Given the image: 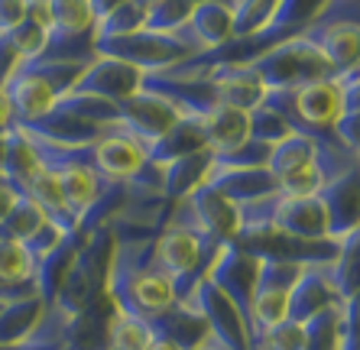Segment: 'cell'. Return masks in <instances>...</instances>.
Wrapping results in <instances>:
<instances>
[{
	"instance_id": "1",
	"label": "cell",
	"mask_w": 360,
	"mask_h": 350,
	"mask_svg": "<svg viewBox=\"0 0 360 350\" xmlns=\"http://www.w3.org/2000/svg\"><path fill=\"white\" fill-rule=\"evenodd\" d=\"M263 104L276 110L292 134L325 140L335 134L338 120L344 117V84L341 78H328L295 91H266Z\"/></svg>"
},
{
	"instance_id": "2",
	"label": "cell",
	"mask_w": 360,
	"mask_h": 350,
	"mask_svg": "<svg viewBox=\"0 0 360 350\" xmlns=\"http://www.w3.org/2000/svg\"><path fill=\"white\" fill-rule=\"evenodd\" d=\"M114 227H98L91 237H84V243L78 247L72 266H68L65 279L59 285V295L52 305H59L65 315L78 318L94 299L104 295L108 285V269H110V257H114Z\"/></svg>"
},
{
	"instance_id": "3",
	"label": "cell",
	"mask_w": 360,
	"mask_h": 350,
	"mask_svg": "<svg viewBox=\"0 0 360 350\" xmlns=\"http://www.w3.org/2000/svg\"><path fill=\"white\" fill-rule=\"evenodd\" d=\"M247 65L260 75L266 91H295V88H305V84L335 78V68L328 65V58L305 36L269 46L266 52H260Z\"/></svg>"
},
{
	"instance_id": "4",
	"label": "cell",
	"mask_w": 360,
	"mask_h": 350,
	"mask_svg": "<svg viewBox=\"0 0 360 350\" xmlns=\"http://www.w3.org/2000/svg\"><path fill=\"white\" fill-rule=\"evenodd\" d=\"M218 250H221V243L205 240V237L185 231V227L166 224L156 233V240H153V266L176 283L179 302H182L195 289V283L205 279V273L214 263Z\"/></svg>"
},
{
	"instance_id": "5",
	"label": "cell",
	"mask_w": 360,
	"mask_h": 350,
	"mask_svg": "<svg viewBox=\"0 0 360 350\" xmlns=\"http://www.w3.org/2000/svg\"><path fill=\"white\" fill-rule=\"evenodd\" d=\"M309 263H285V259H266L257 257V283H253L250 295V344H257L273 325L285 321L289 311V292H292L295 279Z\"/></svg>"
},
{
	"instance_id": "6",
	"label": "cell",
	"mask_w": 360,
	"mask_h": 350,
	"mask_svg": "<svg viewBox=\"0 0 360 350\" xmlns=\"http://www.w3.org/2000/svg\"><path fill=\"white\" fill-rule=\"evenodd\" d=\"M166 224L185 227V231H192L198 237H205V240H214L224 247V243H231L240 233V208L234 201H227L224 195H218L214 188L201 185L188 198L172 205Z\"/></svg>"
},
{
	"instance_id": "7",
	"label": "cell",
	"mask_w": 360,
	"mask_h": 350,
	"mask_svg": "<svg viewBox=\"0 0 360 350\" xmlns=\"http://www.w3.org/2000/svg\"><path fill=\"white\" fill-rule=\"evenodd\" d=\"M94 49H98V56L117 58V62H127V65L140 68L143 75L166 72V68L179 65L185 58H192V52L185 49L172 33H153L146 26L136 30V33L114 36V39H98Z\"/></svg>"
},
{
	"instance_id": "8",
	"label": "cell",
	"mask_w": 360,
	"mask_h": 350,
	"mask_svg": "<svg viewBox=\"0 0 360 350\" xmlns=\"http://www.w3.org/2000/svg\"><path fill=\"white\" fill-rule=\"evenodd\" d=\"M182 302H188L195 311H198L205 321H208V331L214 341H221L227 350H253L247 325H243L240 311L234 309V302L227 299L218 285L211 283L208 276L195 283V289L185 295Z\"/></svg>"
},
{
	"instance_id": "9",
	"label": "cell",
	"mask_w": 360,
	"mask_h": 350,
	"mask_svg": "<svg viewBox=\"0 0 360 350\" xmlns=\"http://www.w3.org/2000/svg\"><path fill=\"white\" fill-rule=\"evenodd\" d=\"M150 166V153L136 140L130 130H124L120 124L108 127L101 140L94 143V172L104 182L114 185H127L134 182L143 169Z\"/></svg>"
},
{
	"instance_id": "10",
	"label": "cell",
	"mask_w": 360,
	"mask_h": 350,
	"mask_svg": "<svg viewBox=\"0 0 360 350\" xmlns=\"http://www.w3.org/2000/svg\"><path fill=\"white\" fill-rule=\"evenodd\" d=\"M205 276H208L211 283L224 292L227 299L234 302V309L240 311L243 325H247V321H250L253 283H257V257L237 250L234 243H227V247H221L218 250V257H214V263L208 266V273Z\"/></svg>"
},
{
	"instance_id": "11",
	"label": "cell",
	"mask_w": 360,
	"mask_h": 350,
	"mask_svg": "<svg viewBox=\"0 0 360 350\" xmlns=\"http://www.w3.org/2000/svg\"><path fill=\"white\" fill-rule=\"evenodd\" d=\"M302 36L328 58V65L335 68V78H344L360 68V23L354 20H319Z\"/></svg>"
},
{
	"instance_id": "12",
	"label": "cell",
	"mask_w": 360,
	"mask_h": 350,
	"mask_svg": "<svg viewBox=\"0 0 360 350\" xmlns=\"http://www.w3.org/2000/svg\"><path fill=\"white\" fill-rule=\"evenodd\" d=\"M136 91H143V72L117 58L98 56L91 65L82 72V78L75 82V88L68 94H91V98H104V101H120L134 98Z\"/></svg>"
},
{
	"instance_id": "13",
	"label": "cell",
	"mask_w": 360,
	"mask_h": 350,
	"mask_svg": "<svg viewBox=\"0 0 360 350\" xmlns=\"http://www.w3.org/2000/svg\"><path fill=\"white\" fill-rule=\"evenodd\" d=\"M179 117H182V110L172 101L160 98V94H150V91H136L134 98L120 101V127L130 130L143 146L160 140Z\"/></svg>"
},
{
	"instance_id": "14",
	"label": "cell",
	"mask_w": 360,
	"mask_h": 350,
	"mask_svg": "<svg viewBox=\"0 0 360 350\" xmlns=\"http://www.w3.org/2000/svg\"><path fill=\"white\" fill-rule=\"evenodd\" d=\"M319 201L328 214L331 240L341 243L347 233L360 227V166L347 169L344 175H338V179L321 185Z\"/></svg>"
},
{
	"instance_id": "15",
	"label": "cell",
	"mask_w": 360,
	"mask_h": 350,
	"mask_svg": "<svg viewBox=\"0 0 360 350\" xmlns=\"http://www.w3.org/2000/svg\"><path fill=\"white\" fill-rule=\"evenodd\" d=\"M4 94L10 98V108H13L17 124H36V120H42L46 114H52V108L59 104L56 88H52L30 62H20L13 78L4 84Z\"/></svg>"
},
{
	"instance_id": "16",
	"label": "cell",
	"mask_w": 360,
	"mask_h": 350,
	"mask_svg": "<svg viewBox=\"0 0 360 350\" xmlns=\"http://www.w3.org/2000/svg\"><path fill=\"white\" fill-rule=\"evenodd\" d=\"M341 302L344 299L338 295L331 263H309V266L302 269L299 279H295L292 292H289V311H285V318L289 321H309L315 311L341 305Z\"/></svg>"
},
{
	"instance_id": "17",
	"label": "cell",
	"mask_w": 360,
	"mask_h": 350,
	"mask_svg": "<svg viewBox=\"0 0 360 350\" xmlns=\"http://www.w3.org/2000/svg\"><path fill=\"white\" fill-rule=\"evenodd\" d=\"M205 185L214 188L218 195H224L227 201H234L237 208L279 192V182L269 175L266 166H260V169H214L211 166Z\"/></svg>"
},
{
	"instance_id": "18",
	"label": "cell",
	"mask_w": 360,
	"mask_h": 350,
	"mask_svg": "<svg viewBox=\"0 0 360 350\" xmlns=\"http://www.w3.org/2000/svg\"><path fill=\"white\" fill-rule=\"evenodd\" d=\"M205 75L214 82L218 104L237 108L243 114L260 108L263 98H266V88H263L260 75L250 65H218V68H211V72H205Z\"/></svg>"
},
{
	"instance_id": "19",
	"label": "cell",
	"mask_w": 360,
	"mask_h": 350,
	"mask_svg": "<svg viewBox=\"0 0 360 350\" xmlns=\"http://www.w3.org/2000/svg\"><path fill=\"white\" fill-rule=\"evenodd\" d=\"M328 4H331V0H279L276 10H273V17H269V23L260 30L263 46L269 49V46H276V42L302 36L325 13Z\"/></svg>"
},
{
	"instance_id": "20",
	"label": "cell",
	"mask_w": 360,
	"mask_h": 350,
	"mask_svg": "<svg viewBox=\"0 0 360 350\" xmlns=\"http://www.w3.org/2000/svg\"><path fill=\"white\" fill-rule=\"evenodd\" d=\"M201 150H208V136H205L201 120L192 117V114H182L176 124L160 136V140H153L150 146H146L150 162L153 166H160V169L169 166V162H176V159H182V156L201 153Z\"/></svg>"
},
{
	"instance_id": "21",
	"label": "cell",
	"mask_w": 360,
	"mask_h": 350,
	"mask_svg": "<svg viewBox=\"0 0 360 350\" xmlns=\"http://www.w3.org/2000/svg\"><path fill=\"white\" fill-rule=\"evenodd\" d=\"M56 179H59L65 208L72 211L75 221H82V217L94 208V201H98L101 195H104V188L110 185L94 172L91 162H68V166L56 169Z\"/></svg>"
},
{
	"instance_id": "22",
	"label": "cell",
	"mask_w": 360,
	"mask_h": 350,
	"mask_svg": "<svg viewBox=\"0 0 360 350\" xmlns=\"http://www.w3.org/2000/svg\"><path fill=\"white\" fill-rule=\"evenodd\" d=\"M17 127L42 136V140L56 143V146H91V143H98L101 134H104V127L88 124V120L68 114V110H59V108H52V114H46L42 120H36V124H17Z\"/></svg>"
},
{
	"instance_id": "23",
	"label": "cell",
	"mask_w": 360,
	"mask_h": 350,
	"mask_svg": "<svg viewBox=\"0 0 360 350\" xmlns=\"http://www.w3.org/2000/svg\"><path fill=\"white\" fill-rule=\"evenodd\" d=\"M188 36H192V46L198 52L218 49L227 39H234V7L227 4H195L192 17L185 23Z\"/></svg>"
},
{
	"instance_id": "24",
	"label": "cell",
	"mask_w": 360,
	"mask_h": 350,
	"mask_svg": "<svg viewBox=\"0 0 360 350\" xmlns=\"http://www.w3.org/2000/svg\"><path fill=\"white\" fill-rule=\"evenodd\" d=\"M201 127H205V136H208V150L214 156L221 153L237 150L247 136H250V114H243L237 108H227V104H214L211 110L198 114Z\"/></svg>"
},
{
	"instance_id": "25",
	"label": "cell",
	"mask_w": 360,
	"mask_h": 350,
	"mask_svg": "<svg viewBox=\"0 0 360 350\" xmlns=\"http://www.w3.org/2000/svg\"><path fill=\"white\" fill-rule=\"evenodd\" d=\"M20 195H23V198H30L33 205H39L42 214H46V221H49V224H56L62 233H75L78 231V221L72 217V211L65 208L59 179H56V172H52V169L42 166L39 172H36L33 179L20 188Z\"/></svg>"
},
{
	"instance_id": "26",
	"label": "cell",
	"mask_w": 360,
	"mask_h": 350,
	"mask_svg": "<svg viewBox=\"0 0 360 350\" xmlns=\"http://www.w3.org/2000/svg\"><path fill=\"white\" fill-rule=\"evenodd\" d=\"M211 162H214V153L211 150H201V153H192V156H182L176 162L162 166V198L166 201H182L205 185L211 172Z\"/></svg>"
},
{
	"instance_id": "27",
	"label": "cell",
	"mask_w": 360,
	"mask_h": 350,
	"mask_svg": "<svg viewBox=\"0 0 360 350\" xmlns=\"http://www.w3.org/2000/svg\"><path fill=\"white\" fill-rule=\"evenodd\" d=\"M150 328L156 337H169V341H176L179 347H185V350L198 347V344L211 334L208 321H205L188 302H176L169 311H162L160 318H153Z\"/></svg>"
},
{
	"instance_id": "28",
	"label": "cell",
	"mask_w": 360,
	"mask_h": 350,
	"mask_svg": "<svg viewBox=\"0 0 360 350\" xmlns=\"http://www.w3.org/2000/svg\"><path fill=\"white\" fill-rule=\"evenodd\" d=\"M42 315H46V302L39 295H23V299H13L0 309V344L4 347H13V344H23L30 334L39 328Z\"/></svg>"
},
{
	"instance_id": "29",
	"label": "cell",
	"mask_w": 360,
	"mask_h": 350,
	"mask_svg": "<svg viewBox=\"0 0 360 350\" xmlns=\"http://www.w3.org/2000/svg\"><path fill=\"white\" fill-rule=\"evenodd\" d=\"M94 42H98L94 30H59V26H52L39 62H82V65H91L98 58Z\"/></svg>"
},
{
	"instance_id": "30",
	"label": "cell",
	"mask_w": 360,
	"mask_h": 350,
	"mask_svg": "<svg viewBox=\"0 0 360 350\" xmlns=\"http://www.w3.org/2000/svg\"><path fill=\"white\" fill-rule=\"evenodd\" d=\"M39 169H42V162H39V156H36L33 143L26 140V134L13 124L7 134H4V179L17 185V192H20Z\"/></svg>"
},
{
	"instance_id": "31",
	"label": "cell",
	"mask_w": 360,
	"mask_h": 350,
	"mask_svg": "<svg viewBox=\"0 0 360 350\" xmlns=\"http://www.w3.org/2000/svg\"><path fill=\"white\" fill-rule=\"evenodd\" d=\"M315 150H319V143L311 140V136L289 134L285 140H279L276 146H273V153H269V162H266L269 175H273L276 182H283L289 175L309 169L311 162H315Z\"/></svg>"
},
{
	"instance_id": "32",
	"label": "cell",
	"mask_w": 360,
	"mask_h": 350,
	"mask_svg": "<svg viewBox=\"0 0 360 350\" xmlns=\"http://www.w3.org/2000/svg\"><path fill=\"white\" fill-rule=\"evenodd\" d=\"M153 337L156 334L150 321L114 309L108 318V331H104V350H150Z\"/></svg>"
},
{
	"instance_id": "33",
	"label": "cell",
	"mask_w": 360,
	"mask_h": 350,
	"mask_svg": "<svg viewBox=\"0 0 360 350\" xmlns=\"http://www.w3.org/2000/svg\"><path fill=\"white\" fill-rule=\"evenodd\" d=\"M0 283L13 289H36V259L23 240L0 237Z\"/></svg>"
},
{
	"instance_id": "34",
	"label": "cell",
	"mask_w": 360,
	"mask_h": 350,
	"mask_svg": "<svg viewBox=\"0 0 360 350\" xmlns=\"http://www.w3.org/2000/svg\"><path fill=\"white\" fill-rule=\"evenodd\" d=\"M331 276H335V285L341 299H351L354 292H360V227L338 243V257L331 263Z\"/></svg>"
},
{
	"instance_id": "35",
	"label": "cell",
	"mask_w": 360,
	"mask_h": 350,
	"mask_svg": "<svg viewBox=\"0 0 360 350\" xmlns=\"http://www.w3.org/2000/svg\"><path fill=\"white\" fill-rule=\"evenodd\" d=\"M302 325H305V350H338L344 334V302L315 311Z\"/></svg>"
},
{
	"instance_id": "36",
	"label": "cell",
	"mask_w": 360,
	"mask_h": 350,
	"mask_svg": "<svg viewBox=\"0 0 360 350\" xmlns=\"http://www.w3.org/2000/svg\"><path fill=\"white\" fill-rule=\"evenodd\" d=\"M42 224H46L42 208L20 195V201L13 205V211L0 221V237H4V240H30Z\"/></svg>"
},
{
	"instance_id": "37",
	"label": "cell",
	"mask_w": 360,
	"mask_h": 350,
	"mask_svg": "<svg viewBox=\"0 0 360 350\" xmlns=\"http://www.w3.org/2000/svg\"><path fill=\"white\" fill-rule=\"evenodd\" d=\"M146 26V7L127 0L120 4L117 10H110L108 17H101L98 26H94V36L98 39H114V36H127V33H136Z\"/></svg>"
},
{
	"instance_id": "38",
	"label": "cell",
	"mask_w": 360,
	"mask_h": 350,
	"mask_svg": "<svg viewBox=\"0 0 360 350\" xmlns=\"http://www.w3.org/2000/svg\"><path fill=\"white\" fill-rule=\"evenodd\" d=\"M195 4L192 0H160L156 7L146 10V30L153 33H176L179 26L188 23Z\"/></svg>"
},
{
	"instance_id": "39",
	"label": "cell",
	"mask_w": 360,
	"mask_h": 350,
	"mask_svg": "<svg viewBox=\"0 0 360 350\" xmlns=\"http://www.w3.org/2000/svg\"><path fill=\"white\" fill-rule=\"evenodd\" d=\"M269 153H273L269 143H260V140H250V136H247L237 150L214 156L211 166L214 169H260V166H266L269 162Z\"/></svg>"
},
{
	"instance_id": "40",
	"label": "cell",
	"mask_w": 360,
	"mask_h": 350,
	"mask_svg": "<svg viewBox=\"0 0 360 350\" xmlns=\"http://www.w3.org/2000/svg\"><path fill=\"white\" fill-rule=\"evenodd\" d=\"M279 0H237L234 4V36L260 33L269 23Z\"/></svg>"
},
{
	"instance_id": "41",
	"label": "cell",
	"mask_w": 360,
	"mask_h": 350,
	"mask_svg": "<svg viewBox=\"0 0 360 350\" xmlns=\"http://www.w3.org/2000/svg\"><path fill=\"white\" fill-rule=\"evenodd\" d=\"M52 26L59 30H94L98 17L91 0H52Z\"/></svg>"
},
{
	"instance_id": "42",
	"label": "cell",
	"mask_w": 360,
	"mask_h": 350,
	"mask_svg": "<svg viewBox=\"0 0 360 350\" xmlns=\"http://www.w3.org/2000/svg\"><path fill=\"white\" fill-rule=\"evenodd\" d=\"M289 134H292V130L285 127V120L269 108V104H260V108L250 110V140H260V143L276 146V143L285 140Z\"/></svg>"
},
{
	"instance_id": "43",
	"label": "cell",
	"mask_w": 360,
	"mask_h": 350,
	"mask_svg": "<svg viewBox=\"0 0 360 350\" xmlns=\"http://www.w3.org/2000/svg\"><path fill=\"white\" fill-rule=\"evenodd\" d=\"M257 344H263L266 350H305V325L285 318V321L269 328ZM257 344H253V347H257Z\"/></svg>"
},
{
	"instance_id": "44",
	"label": "cell",
	"mask_w": 360,
	"mask_h": 350,
	"mask_svg": "<svg viewBox=\"0 0 360 350\" xmlns=\"http://www.w3.org/2000/svg\"><path fill=\"white\" fill-rule=\"evenodd\" d=\"M46 30H39L36 23H30V20H23V23L13 30V33H7L10 46L17 49V56L23 58V62H30V58H39L42 49H46Z\"/></svg>"
},
{
	"instance_id": "45",
	"label": "cell",
	"mask_w": 360,
	"mask_h": 350,
	"mask_svg": "<svg viewBox=\"0 0 360 350\" xmlns=\"http://www.w3.org/2000/svg\"><path fill=\"white\" fill-rule=\"evenodd\" d=\"M62 237H65V233H62L56 224H49V221H46V224H42L39 231H36L33 237H30V240H23V243H26V250L33 253V259H36V263H39V259L46 257V253H52V250H56V247H59V240H62Z\"/></svg>"
},
{
	"instance_id": "46",
	"label": "cell",
	"mask_w": 360,
	"mask_h": 350,
	"mask_svg": "<svg viewBox=\"0 0 360 350\" xmlns=\"http://www.w3.org/2000/svg\"><path fill=\"white\" fill-rule=\"evenodd\" d=\"M26 20V0H0V36L13 33Z\"/></svg>"
},
{
	"instance_id": "47",
	"label": "cell",
	"mask_w": 360,
	"mask_h": 350,
	"mask_svg": "<svg viewBox=\"0 0 360 350\" xmlns=\"http://www.w3.org/2000/svg\"><path fill=\"white\" fill-rule=\"evenodd\" d=\"M335 134H338V140H341L347 150L360 153V110L357 114H344L341 120H338Z\"/></svg>"
},
{
	"instance_id": "48",
	"label": "cell",
	"mask_w": 360,
	"mask_h": 350,
	"mask_svg": "<svg viewBox=\"0 0 360 350\" xmlns=\"http://www.w3.org/2000/svg\"><path fill=\"white\" fill-rule=\"evenodd\" d=\"M20 62H23V58H20L17 49L10 46V39L7 36H0V91H4V84L13 78V72L20 68Z\"/></svg>"
},
{
	"instance_id": "49",
	"label": "cell",
	"mask_w": 360,
	"mask_h": 350,
	"mask_svg": "<svg viewBox=\"0 0 360 350\" xmlns=\"http://www.w3.org/2000/svg\"><path fill=\"white\" fill-rule=\"evenodd\" d=\"M26 20L39 30H52V0H26Z\"/></svg>"
},
{
	"instance_id": "50",
	"label": "cell",
	"mask_w": 360,
	"mask_h": 350,
	"mask_svg": "<svg viewBox=\"0 0 360 350\" xmlns=\"http://www.w3.org/2000/svg\"><path fill=\"white\" fill-rule=\"evenodd\" d=\"M344 84V114H357L360 110V72L341 78Z\"/></svg>"
},
{
	"instance_id": "51",
	"label": "cell",
	"mask_w": 360,
	"mask_h": 350,
	"mask_svg": "<svg viewBox=\"0 0 360 350\" xmlns=\"http://www.w3.org/2000/svg\"><path fill=\"white\" fill-rule=\"evenodd\" d=\"M20 201V192H17V185L13 182H7L4 175H0V221L13 211V205Z\"/></svg>"
},
{
	"instance_id": "52",
	"label": "cell",
	"mask_w": 360,
	"mask_h": 350,
	"mask_svg": "<svg viewBox=\"0 0 360 350\" xmlns=\"http://www.w3.org/2000/svg\"><path fill=\"white\" fill-rule=\"evenodd\" d=\"M13 124H17V117H13V108H10V98L0 91V134H7Z\"/></svg>"
},
{
	"instance_id": "53",
	"label": "cell",
	"mask_w": 360,
	"mask_h": 350,
	"mask_svg": "<svg viewBox=\"0 0 360 350\" xmlns=\"http://www.w3.org/2000/svg\"><path fill=\"white\" fill-rule=\"evenodd\" d=\"M150 350H185V347H179V344H176V341H169V337H153Z\"/></svg>"
},
{
	"instance_id": "54",
	"label": "cell",
	"mask_w": 360,
	"mask_h": 350,
	"mask_svg": "<svg viewBox=\"0 0 360 350\" xmlns=\"http://www.w3.org/2000/svg\"><path fill=\"white\" fill-rule=\"evenodd\" d=\"M192 350H227V347H224V344H221V341H214V337H211V334H208V337H205V341H201L198 347H192Z\"/></svg>"
},
{
	"instance_id": "55",
	"label": "cell",
	"mask_w": 360,
	"mask_h": 350,
	"mask_svg": "<svg viewBox=\"0 0 360 350\" xmlns=\"http://www.w3.org/2000/svg\"><path fill=\"white\" fill-rule=\"evenodd\" d=\"M192 4H208V0H192ZM211 4H227V7H234V0H211Z\"/></svg>"
},
{
	"instance_id": "56",
	"label": "cell",
	"mask_w": 360,
	"mask_h": 350,
	"mask_svg": "<svg viewBox=\"0 0 360 350\" xmlns=\"http://www.w3.org/2000/svg\"><path fill=\"white\" fill-rule=\"evenodd\" d=\"M134 4H140V7H146V10H150V7H156L160 0H134Z\"/></svg>"
},
{
	"instance_id": "57",
	"label": "cell",
	"mask_w": 360,
	"mask_h": 350,
	"mask_svg": "<svg viewBox=\"0 0 360 350\" xmlns=\"http://www.w3.org/2000/svg\"><path fill=\"white\" fill-rule=\"evenodd\" d=\"M0 175H4V134H0Z\"/></svg>"
},
{
	"instance_id": "58",
	"label": "cell",
	"mask_w": 360,
	"mask_h": 350,
	"mask_svg": "<svg viewBox=\"0 0 360 350\" xmlns=\"http://www.w3.org/2000/svg\"><path fill=\"white\" fill-rule=\"evenodd\" d=\"M253 350H266V347H263V344H257V347H253Z\"/></svg>"
},
{
	"instance_id": "59",
	"label": "cell",
	"mask_w": 360,
	"mask_h": 350,
	"mask_svg": "<svg viewBox=\"0 0 360 350\" xmlns=\"http://www.w3.org/2000/svg\"><path fill=\"white\" fill-rule=\"evenodd\" d=\"M357 72H360V68H357Z\"/></svg>"
},
{
	"instance_id": "60",
	"label": "cell",
	"mask_w": 360,
	"mask_h": 350,
	"mask_svg": "<svg viewBox=\"0 0 360 350\" xmlns=\"http://www.w3.org/2000/svg\"><path fill=\"white\" fill-rule=\"evenodd\" d=\"M234 4H237V0H234Z\"/></svg>"
}]
</instances>
